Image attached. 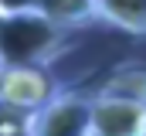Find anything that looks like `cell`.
Masks as SVG:
<instances>
[{"label": "cell", "mask_w": 146, "mask_h": 136, "mask_svg": "<svg viewBox=\"0 0 146 136\" xmlns=\"http://www.w3.org/2000/svg\"><path fill=\"white\" fill-rule=\"evenodd\" d=\"M65 41L68 31H61L41 3H0V68H48Z\"/></svg>", "instance_id": "obj_1"}, {"label": "cell", "mask_w": 146, "mask_h": 136, "mask_svg": "<svg viewBox=\"0 0 146 136\" xmlns=\"http://www.w3.org/2000/svg\"><path fill=\"white\" fill-rule=\"evenodd\" d=\"M92 133V95L82 89L58 92L24 119V136H88Z\"/></svg>", "instance_id": "obj_2"}, {"label": "cell", "mask_w": 146, "mask_h": 136, "mask_svg": "<svg viewBox=\"0 0 146 136\" xmlns=\"http://www.w3.org/2000/svg\"><path fill=\"white\" fill-rule=\"evenodd\" d=\"M58 95V82L48 68H3L0 71V109L31 116Z\"/></svg>", "instance_id": "obj_3"}, {"label": "cell", "mask_w": 146, "mask_h": 136, "mask_svg": "<svg viewBox=\"0 0 146 136\" xmlns=\"http://www.w3.org/2000/svg\"><path fill=\"white\" fill-rule=\"evenodd\" d=\"M92 136H146V105L92 95Z\"/></svg>", "instance_id": "obj_4"}, {"label": "cell", "mask_w": 146, "mask_h": 136, "mask_svg": "<svg viewBox=\"0 0 146 136\" xmlns=\"http://www.w3.org/2000/svg\"><path fill=\"white\" fill-rule=\"evenodd\" d=\"M95 95L106 99H126V102H139L146 105V58H133L122 61L106 75V82L99 85Z\"/></svg>", "instance_id": "obj_5"}, {"label": "cell", "mask_w": 146, "mask_h": 136, "mask_svg": "<svg viewBox=\"0 0 146 136\" xmlns=\"http://www.w3.org/2000/svg\"><path fill=\"white\" fill-rule=\"evenodd\" d=\"M99 27H115L126 34H146V0H99Z\"/></svg>", "instance_id": "obj_6"}, {"label": "cell", "mask_w": 146, "mask_h": 136, "mask_svg": "<svg viewBox=\"0 0 146 136\" xmlns=\"http://www.w3.org/2000/svg\"><path fill=\"white\" fill-rule=\"evenodd\" d=\"M41 10L61 27V31H78V27H88V24H99V10H95V0H75V3H41Z\"/></svg>", "instance_id": "obj_7"}, {"label": "cell", "mask_w": 146, "mask_h": 136, "mask_svg": "<svg viewBox=\"0 0 146 136\" xmlns=\"http://www.w3.org/2000/svg\"><path fill=\"white\" fill-rule=\"evenodd\" d=\"M0 71H3V68H0Z\"/></svg>", "instance_id": "obj_8"}, {"label": "cell", "mask_w": 146, "mask_h": 136, "mask_svg": "<svg viewBox=\"0 0 146 136\" xmlns=\"http://www.w3.org/2000/svg\"><path fill=\"white\" fill-rule=\"evenodd\" d=\"M88 136H92V133H88Z\"/></svg>", "instance_id": "obj_9"}]
</instances>
